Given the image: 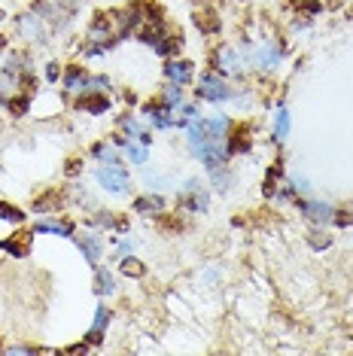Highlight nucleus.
<instances>
[{"mask_svg": "<svg viewBox=\"0 0 353 356\" xmlns=\"http://www.w3.org/2000/svg\"><path fill=\"white\" fill-rule=\"evenodd\" d=\"M125 156L131 159L134 165H147V147H143L140 140H138V143L128 140V143H125Z\"/></svg>", "mask_w": 353, "mask_h": 356, "instance_id": "20", "label": "nucleus"}, {"mask_svg": "<svg viewBox=\"0 0 353 356\" xmlns=\"http://www.w3.org/2000/svg\"><path fill=\"white\" fill-rule=\"evenodd\" d=\"M256 61H259V67H265V70L277 67V61H280V46H277V43H265L262 49L256 52Z\"/></svg>", "mask_w": 353, "mask_h": 356, "instance_id": "14", "label": "nucleus"}, {"mask_svg": "<svg viewBox=\"0 0 353 356\" xmlns=\"http://www.w3.org/2000/svg\"><path fill=\"white\" fill-rule=\"evenodd\" d=\"M171 113H174V110L167 107V104L158 101V104H149V107L143 110V116H147V119H149V122L156 125V128H171V125H174Z\"/></svg>", "mask_w": 353, "mask_h": 356, "instance_id": "6", "label": "nucleus"}, {"mask_svg": "<svg viewBox=\"0 0 353 356\" xmlns=\"http://www.w3.org/2000/svg\"><path fill=\"white\" fill-rule=\"evenodd\" d=\"M286 134H290V113H286L284 107L277 110V116H274V140H286Z\"/></svg>", "mask_w": 353, "mask_h": 356, "instance_id": "17", "label": "nucleus"}, {"mask_svg": "<svg viewBox=\"0 0 353 356\" xmlns=\"http://www.w3.org/2000/svg\"><path fill=\"white\" fill-rule=\"evenodd\" d=\"M211 177H213V186L220 192H229V186H231V174L229 171H222V168H216V171H211Z\"/></svg>", "mask_w": 353, "mask_h": 356, "instance_id": "24", "label": "nucleus"}, {"mask_svg": "<svg viewBox=\"0 0 353 356\" xmlns=\"http://www.w3.org/2000/svg\"><path fill=\"white\" fill-rule=\"evenodd\" d=\"M107 323H110V307H98L95 311V323H92V329H88V344H98L101 338H104V329H107Z\"/></svg>", "mask_w": 353, "mask_h": 356, "instance_id": "11", "label": "nucleus"}, {"mask_svg": "<svg viewBox=\"0 0 353 356\" xmlns=\"http://www.w3.org/2000/svg\"><path fill=\"white\" fill-rule=\"evenodd\" d=\"M311 238H314V241H311V244H314V247H329V234H311Z\"/></svg>", "mask_w": 353, "mask_h": 356, "instance_id": "31", "label": "nucleus"}, {"mask_svg": "<svg viewBox=\"0 0 353 356\" xmlns=\"http://www.w3.org/2000/svg\"><path fill=\"white\" fill-rule=\"evenodd\" d=\"M95 152V159H101V161H116V149H113V143H98V147L92 149Z\"/></svg>", "mask_w": 353, "mask_h": 356, "instance_id": "25", "label": "nucleus"}, {"mask_svg": "<svg viewBox=\"0 0 353 356\" xmlns=\"http://www.w3.org/2000/svg\"><path fill=\"white\" fill-rule=\"evenodd\" d=\"M299 210L308 216V220H314V222H329V220H332V213H335L332 207L320 204V201H299Z\"/></svg>", "mask_w": 353, "mask_h": 356, "instance_id": "9", "label": "nucleus"}, {"mask_svg": "<svg viewBox=\"0 0 353 356\" xmlns=\"http://www.w3.org/2000/svg\"><path fill=\"white\" fill-rule=\"evenodd\" d=\"M76 107L85 110V113H92V116H101V113L110 110V98L104 92H85V95H79Z\"/></svg>", "mask_w": 353, "mask_h": 356, "instance_id": "5", "label": "nucleus"}, {"mask_svg": "<svg viewBox=\"0 0 353 356\" xmlns=\"http://www.w3.org/2000/svg\"><path fill=\"white\" fill-rule=\"evenodd\" d=\"M165 76L171 79V83H176V86H186L189 79H192V64H189V61L171 58V61L165 64Z\"/></svg>", "mask_w": 353, "mask_h": 356, "instance_id": "8", "label": "nucleus"}, {"mask_svg": "<svg viewBox=\"0 0 353 356\" xmlns=\"http://www.w3.org/2000/svg\"><path fill=\"white\" fill-rule=\"evenodd\" d=\"M131 247H134L131 241H122V244H119V253H122V256H125V253H131Z\"/></svg>", "mask_w": 353, "mask_h": 356, "instance_id": "33", "label": "nucleus"}, {"mask_svg": "<svg viewBox=\"0 0 353 356\" xmlns=\"http://www.w3.org/2000/svg\"><path fill=\"white\" fill-rule=\"evenodd\" d=\"M134 210H138V213H143V216H149V213H162L165 210V198L162 195H140L138 201H134Z\"/></svg>", "mask_w": 353, "mask_h": 356, "instance_id": "12", "label": "nucleus"}, {"mask_svg": "<svg viewBox=\"0 0 353 356\" xmlns=\"http://www.w3.org/2000/svg\"><path fill=\"white\" fill-rule=\"evenodd\" d=\"M98 183L104 186L107 192H113V195H119V192L128 189V168L122 165V161H104V165L98 168Z\"/></svg>", "mask_w": 353, "mask_h": 356, "instance_id": "1", "label": "nucleus"}, {"mask_svg": "<svg viewBox=\"0 0 353 356\" xmlns=\"http://www.w3.org/2000/svg\"><path fill=\"white\" fill-rule=\"evenodd\" d=\"M92 222L98 225V229H113V225H116V220H113V213H110V210H98V216H95Z\"/></svg>", "mask_w": 353, "mask_h": 356, "instance_id": "27", "label": "nucleus"}, {"mask_svg": "<svg viewBox=\"0 0 353 356\" xmlns=\"http://www.w3.org/2000/svg\"><path fill=\"white\" fill-rule=\"evenodd\" d=\"M277 174H280V168H271V171H268V177H265V195H274Z\"/></svg>", "mask_w": 353, "mask_h": 356, "instance_id": "28", "label": "nucleus"}, {"mask_svg": "<svg viewBox=\"0 0 353 356\" xmlns=\"http://www.w3.org/2000/svg\"><path fill=\"white\" fill-rule=\"evenodd\" d=\"M195 25L202 34H216V31L222 28V22H220V15H216V10L202 6V10H195Z\"/></svg>", "mask_w": 353, "mask_h": 356, "instance_id": "7", "label": "nucleus"}, {"mask_svg": "<svg viewBox=\"0 0 353 356\" xmlns=\"http://www.w3.org/2000/svg\"><path fill=\"white\" fill-rule=\"evenodd\" d=\"M207 137H226L229 134V119L226 116H216V119H204Z\"/></svg>", "mask_w": 353, "mask_h": 356, "instance_id": "18", "label": "nucleus"}, {"mask_svg": "<svg viewBox=\"0 0 353 356\" xmlns=\"http://www.w3.org/2000/svg\"><path fill=\"white\" fill-rule=\"evenodd\" d=\"M6 250V253H13V256H25V247L19 244V241H3V244H0Z\"/></svg>", "mask_w": 353, "mask_h": 356, "instance_id": "29", "label": "nucleus"}, {"mask_svg": "<svg viewBox=\"0 0 353 356\" xmlns=\"http://www.w3.org/2000/svg\"><path fill=\"white\" fill-rule=\"evenodd\" d=\"M61 76V64H55V61H49L46 64V79H49V83H55V79Z\"/></svg>", "mask_w": 353, "mask_h": 356, "instance_id": "30", "label": "nucleus"}, {"mask_svg": "<svg viewBox=\"0 0 353 356\" xmlns=\"http://www.w3.org/2000/svg\"><path fill=\"white\" fill-rule=\"evenodd\" d=\"M216 70H220V74H235V70H240V55L235 49H229V46H222V49L216 52Z\"/></svg>", "mask_w": 353, "mask_h": 356, "instance_id": "10", "label": "nucleus"}, {"mask_svg": "<svg viewBox=\"0 0 353 356\" xmlns=\"http://www.w3.org/2000/svg\"><path fill=\"white\" fill-rule=\"evenodd\" d=\"M122 274L125 277H143V265L138 259H122Z\"/></svg>", "mask_w": 353, "mask_h": 356, "instance_id": "26", "label": "nucleus"}, {"mask_svg": "<svg viewBox=\"0 0 353 356\" xmlns=\"http://www.w3.org/2000/svg\"><path fill=\"white\" fill-rule=\"evenodd\" d=\"M198 98L220 104V101H229L231 98V88H229V83L220 74H204L202 79H198Z\"/></svg>", "mask_w": 353, "mask_h": 356, "instance_id": "2", "label": "nucleus"}, {"mask_svg": "<svg viewBox=\"0 0 353 356\" xmlns=\"http://www.w3.org/2000/svg\"><path fill=\"white\" fill-rule=\"evenodd\" d=\"M207 189L198 180H189V186H186V192L180 195V207H186L189 213H204L207 210Z\"/></svg>", "mask_w": 353, "mask_h": 356, "instance_id": "4", "label": "nucleus"}, {"mask_svg": "<svg viewBox=\"0 0 353 356\" xmlns=\"http://www.w3.org/2000/svg\"><path fill=\"white\" fill-rule=\"evenodd\" d=\"M180 46H183V37H180V34H176V37H162V40L156 43V52H158V55H165V58H167V55L180 52Z\"/></svg>", "mask_w": 353, "mask_h": 356, "instance_id": "19", "label": "nucleus"}, {"mask_svg": "<svg viewBox=\"0 0 353 356\" xmlns=\"http://www.w3.org/2000/svg\"><path fill=\"white\" fill-rule=\"evenodd\" d=\"M19 34L34 46H43L46 43V25H43V15L40 13H25L19 19Z\"/></svg>", "mask_w": 353, "mask_h": 356, "instance_id": "3", "label": "nucleus"}, {"mask_svg": "<svg viewBox=\"0 0 353 356\" xmlns=\"http://www.w3.org/2000/svg\"><path fill=\"white\" fill-rule=\"evenodd\" d=\"M0 220H10V222L19 225V222H25V213L13 204H0Z\"/></svg>", "mask_w": 353, "mask_h": 356, "instance_id": "23", "label": "nucleus"}, {"mask_svg": "<svg viewBox=\"0 0 353 356\" xmlns=\"http://www.w3.org/2000/svg\"><path fill=\"white\" fill-rule=\"evenodd\" d=\"M37 232H46V234H61V238H70L74 234V225L70 222H58V220H43L34 225Z\"/></svg>", "mask_w": 353, "mask_h": 356, "instance_id": "16", "label": "nucleus"}, {"mask_svg": "<svg viewBox=\"0 0 353 356\" xmlns=\"http://www.w3.org/2000/svg\"><path fill=\"white\" fill-rule=\"evenodd\" d=\"M162 104H167V107H180L183 104V86H176V83H171L165 88V95H162Z\"/></svg>", "mask_w": 353, "mask_h": 356, "instance_id": "22", "label": "nucleus"}, {"mask_svg": "<svg viewBox=\"0 0 353 356\" xmlns=\"http://www.w3.org/2000/svg\"><path fill=\"white\" fill-rule=\"evenodd\" d=\"M95 293H98V296H113V293H116L113 274H110L107 268H98V271H95Z\"/></svg>", "mask_w": 353, "mask_h": 356, "instance_id": "15", "label": "nucleus"}, {"mask_svg": "<svg viewBox=\"0 0 353 356\" xmlns=\"http://www.w3.org/2000/svg\"><path fill=\"white\" fill-rule=\"evenodd\" d=\"M247 149H250V140H247V128L240 125L229 140V152H247Z\"/></svg>", "mask_w": 353, "mask_h": 356, "instance_id": "21", "label": "nucleus"}, {"mask_svg": "<svg viewBox=\"0 0 353 356\" xmlns=\"http://www.w3.org/2000/svg\"><path fill=\"white\" fill-rule=\"evenodd\" d=\"M76 244L85 253L88 262H98V259H101V238H98V234H79Z\"/></svg>", "mask_w": 353, "mask_h": 356, "instance_id": "13", "label": "nucleus"}, {"mask_svg": "<svg viewBox=\"0 0 353 356\" xmlns=\"http://www.w3.org/2000/svg\"><path fill=\"white\" fill-rule=\"evenodd\" d=\"M67 165H70V168H67V174H76V171H83V161H76V159H70Z\"/></svg>", "mask_w": 353, "mask_h": 356, "instance_id": "32", "label": "nucleus"}]
</instances>
